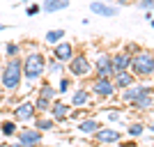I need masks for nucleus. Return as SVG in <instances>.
Listing matches in <instances>:
<instances>
[{"instance_id":"obj_1","label":"nucleus","mask_w":154,"mask_h":147,"mask_svg":"<svg viewBox=\"0 0 154 147\" xmlns=\"http://www.w3.org/2000/svg\"><path fill=\"white\" fill-rule=\"evenodd\" d=\"M23 83V62L21 58H7L2 69H0V85L5 92L9 94H16Z\"/></svg>"},{"instance_id":"obj_2","label":"nucleus","mask_w":154,"mask_h":147,"mask_svg":"<svg viewBox=\"0 0 154 147\" xmlns=\"http://www.w3.org/2000/svg\"><path fill=\"white\" fill-rule=\"evenodd\" d=\"M21 62H23V81H28V85L37 83L39 78L44 76V71H46V58H44V53L30 51Z\"/></svg>"},{"instance_id":"obj_3","label":"nucleus","mask_w":154,"mask_h":147,"mask_svg":"<svg viewBox=\"0 0 154 147\" xmlns=\"http://www.w3.org/2000/svg\"><path fill=\"white\" fill-rule=\"evenodd\" d=\"M129 71L138 78L154 76V53L152 51H136L131 55V67Z\"/></svg>"},{"instance_id":"obj_4","label":"nucleus","mask_w":154,"mask_h":147,"mask_svg":"<svg viewBox=\"0 0 154 147\" xmlns=\"http://www.w3.org/2000/svg\"><path fill=\"white\" fill-rule=\"evenodd\" d=\"M67 69L74 78H85L88 74H92V62L83 53H74V58L67 62Z\"/></svg>"},{"instance_id":"obj_5","label":"nucleus","mask_w":154,"mask_h":147,"mask_svg":"<svg viewBox=\"0 0 154 147\" xmlns=\"http://www.w3.org/2000/svg\"><path fill=\"white\" fill-rule=\"evenodd\" d=\"M90 12L97 16H103V19H113L120 14V5H110L106 0H92L90 2Z\"/></svg>"},{"instance_id":"obj_6","label":"nucleus","mask_w":154,"mask_h":147,"mask_svg":"<svg viewBox=\"0 0 154 147\" xmlns=\"http://www.w3.org/2000/svg\"><path fill=\"white\" fill-rule=\"evenodd\" d=\"M92 92L97 96H101V99H108L117 92L115 83H113V78H97L94 83H92Z\"/></svg>"},{"instance_id":"obj_7","label":"nucleus","mask_w":154,"mask_h":147,"mask_svg":"<svg viewBox=\"0 0 154 147\" xmlns=\"http://www.w3.org/2000/svg\"><path fill=\"white\" fill-rule=\"evenodd\" d=\"M37 117V110H35V103L32 101H21L16 108H14V120L16 122H32Z\"/></svg>"},{"instance_id":"obj_8","label":"nucleus","mask_w":154,"mask_h":147,"mask_svg":"<svg viewBox=\"0 0 154 147\" xmlns=\"http://www.w3.org/2000/svg\"><path fill=\"white\" fill-rule=\"evenodd\" d=\"M16 138H19L21 145H26V147L42 145V131H37V129H19V131H16Z\"/></svg>"},{"instance_id":"obj_9","label":"nucleus","mask_w":154,"mask_h":147,"mask_svg":"<svg viewBox=\"0 0 154 147\" xmlns=\"http://www.w3.org/2000/svg\"><path fill=\"white\" fill-rule=\"evenodd\" d=\"M149 92H152V87H147V85H143V83H134V85H129V87L122 90V101L134 103L136 99H140L143 94H149Z\"/></svg>"},{"instance_id":"obj_10","label":"nucleus","mask_w":154,"mask_h":147,"mask_svg":"<svg viewBox=\"0 0 154 147\" xmlns=\"http://www.w3.org/2000/svg\"><path fill=\"white\" fill-rule=\"evenodd\" d=\"M97 78H110L113 76V64H110V53H99L94 60Z\"/></svg>"},{"instance_id":"obj_11","label":"nucleus","mask_w":154,"mask_h":147,"mask_svg":"<svg viewBox=\"0 0 154 147\" xmlns=\"http://www.w3.org/2000/svg\"><path fill=\"white\" fill-rule=\"evenodd\" d=\"M74 44L71 41H60V44H55L53 46V58L58 60V62H62V64H67L71 58H74Z\"/></svg>"},{"instance_id":"obj_12","label":"nucleus","mask_w":154,"mask_h":147,"mask_svg":"<svg viewBox=\"0 0 154 147\" xmlns=\"http://www.w3.org/2000/svg\"><path fill=\"white\" fill-rule=\"evenodd\" d=\"M110 64H113V74L129 71V67H131V53H127V51L113 53V55H110Z\"/></svg>"},{"instance_id":"obj_13","label":"nucleus","mask_w":154,"mask_h":147,"mask_svg":"<svg viewBox=\"0 0 154 147\" xmlns=\"http://www.w3.org/2000/svg\"><path fill=\"white\" fill-rule=\"evenodd\" d=\"M94 138L99 142H106V145H110V142H117L120 140V131L117 129H106V127H99L97 129Z\"/></svg>"},{"instance_id":"obj_14","label":"nucleus","mask_w":154,"mask_h":147,"mask_svg":"<svg viewBox=\"0 0 154 147\" xmlns=\"http://www.w3.org/2000/svg\"><path fill=\"white\" fill-rule=\"evenodd\" d=\"M113 83H115V87L117 90H124V87H129V85H134L136 83V76L131 74V71H120V74H113Z\"/></svg>"},{"instance_id":"obj_15","label":"nucleus","mask_w":154,"mask_h":147,"mask_svg":"<svg viewBox=\"0 0 154 147\" xmlns=\"http://www.w3.org/2000/svg\"><path fill=\"white\" fill-rule=\"evenodd\" d=\"M69 7V0H44L42 2V12L46 14H55V12H62Z\"/></svg>"},{"instance_id":"obj_16","label":"nucleus","mask_w":154,"mask_h":147,"mask_svg":"<svg viewBox=\"0 0 154 147\" xmlns=\"http://www.w3.org/2000/svg\"><path fill=\"white\" fill-rule=\"evenodd\" d=\"M69 115V106L64 101H53L51 103V117L55 122H64V117Z\"/></svg>"},{"instance_id":"obj_17","label":"nucleus","mask_w":154,"mask_h":147,"mask_svg":"<svg viewBox=\"0 0 154 147\" xmlns=\"http://www.w3.org/2000/svg\"><path fill=\"white\" fill-rule=\"evenodd\" d=\"M64 37H67V32H64L62 28H55V30L46 32L44 41H46V44H51V46H55V44H60V41H64Z\"/></svg>"},{"instance_id":"obj_18","label":"nucleus","mask_w":154,"mask_h":147,"mask_svg":"<svg viewBox=\"0 0 154 147\" xmlns=\"http://www.w3.org/2000/svg\"><path fill=\"white\" fill-rule=\"evenodd\" d=\"M99 127H101V124H99L97 120H83L81 124H78V131H81L83 136H90V133H97Z\"/></svg>"},{"instance_id":"obj_19","label":"nucleus","mask_w":154,"mask_h":147,"mask_svg":"<svg viewBox=\"0 0 154 147\" xmlns=\"http://www.w3.org/2000/svg\"><path fill=\"white\" fill-rule=\"evenodd\" d=\"M152 106H154L152 92H149V94H143L140 99H136V101H134V108H136V110H149Z\"/></svg>"},{"instance_id":"obj_20","label":"nucleus","mask_w":154,"mask_h":147,"mask_svg":"<svg viewBox=\"0 0 154 147\" xmlns=\"http://www.w3.org/2000/svg\"><path fill=\"white\" fill-rule=\"evenodd\" d=\"M35 129L42 131V133H44V131H53V129H55V120H53V117H39V120L35 122Z\"/></svg>"},{"instance_id":"obj_21","label":"nucleus","mask_w":154,"mask_h":147,"mask_svg":"<svg viewBox=\"0 0 154 147\" xmlns=\"http://www.w3.org/2000/svg\"><path fill=\"white\" fill-rule=\"evenodd\" d=\"M88 99H90V92L83 90V87H78L76 92H74V96H71V103H74V106H85Z\"/></svg>"},{"instance_id":"obj_22","label":"nucleus","mask_w":154,"mask_h":147,"mask_svg":"<svg viewBox=\"0 0 154 147\" xmlns=\"http://www.w3.org/2000/svg\"><path fill=\"white\" fill-rule=\"evenodd\" d=\"M46 71H48L51 76H62L64 64H62V62H58V60L53 58V60H48V62H46Z\"/></svg>"},{"instance_id":"obj_23","label":"nucleus","mask_w":154,"mask_h":147,"mask_svg":"<svg viewBox=\"0 0 154 147\" xmlns=\"http://www.w3.org/2000/svg\"><path fill=\"white\" fill-rule=\"evenodd\" d=\"M16 131H19V127H16V122H12V120H5L2 124H0V133L2 136H16Z\"/></svg>"},{"instance_id":"obj_24","label":"nucleus","mask_w":154,"mask_h":147,"mask_svg":"<svg viewBox=\"0 0 154 147\" xmlns=\"http://www.w3.org/2000/svg\"><path fill=\"white\" fill-rule=\"evenodd\" d=\"M51 99H46V96H37V101H35V110L37 113H46V110H51Z\"/></svg>"},{"instance_id":"obj_25","label":"nucleus","mask_w":154,"mask_h":147,"mask_svg":"<svg viewBox=\"0 0 154 147\" xmlns=\"http://www.w3.org/2000/svg\"><path fill=\"white\" fill-rule=\"evenodd\" d=\"M19 53H21L19 44H14V41H7V44H5V55H7V58H19Z\"/></svg>"},{"instance_id":"obj_26","label":"nucleus","mask_w":154,"mask_h":147,"mask_svg":"<svg viewBox=\"0 0 154 147\" xmlns=\"http://www.w3.org/2000/svg\"><path fill=\"white\" fill-rule=\"evenodd\" d=\"M55 94H58V90L53 87V85H48V83L39 87V96H46V99H51V101H53V96H55Z\"/></svg>"},{"instance_id":"obj_27","label":"nucleus","mask_w":154,"mask_h":147,"mask_svg":"<svg viewBox=\"0 0 154 147\" xmlns=\"http://www.w3.org/2000/svg\"><path fill=\"white\" fill-rule=\"evenodd\" d=\"M39 12H42V5H39V2H30V5H26V16H37Z\"/></svg>"},{"instance_id":"obj_28","label":"nucleus","mask_w":154,"mask_h":147,"mask_svg":"<svg viewBox=\"0 0 154 147\" xmlns=\"http://www.w3.org/2000/svg\"><path fill=\"white\" fill-rule=\"evenodd\" d=\"M127 131H129V136H131V138H136V136H140L143 131H145V127H143L140 122H138V124H131V127H129Z\"/></svg>"},{"instance_id":"obj_29","label":"nucleus","mask_w":154,"mask_h":147,"mask_svg":"<svg viewBox=\"0 0 154 147\" xmlns=\"http://www.w3.org/2000/svg\"><path fill=\"white\" fill-rule=\"evenodd\" d=\"M138 9H143V12H154V0H138Z\"/></svg>"},{"instance_id":"obj_30","label":"nucleus","mask_w":154,"mask_h":147,"mask_svg":"<svg viewBox=\"0 0 154 147\" xmlns=\"http://www.w3.org/2000/svg\"><path fill=\"white\" fill-rule=\"evenodd\" d=\"M69 90V78L67 76H60V83H58V94H64Z\"/></svg>"},{"instance_id":"obj_31","label":"nucleus","mask_w":154,"mask_h":147,"mask_svg":"<svg viewBox=\"0 0 154 147\" xmlns=\"http://www.w3.org/2000/svg\"><path fill=\"white\" fill-rule=\"evenodd\" d=\"M120 117H122V115H120L117 110H113V113H108V120H110V122H117V120H120Z\"/></svg>"},{"instance_id":"obj_32","label":"nucleus","mask_w":154,"mask_h":147,"mask_svg":"<svg viewBox=\"0 0 154 147\" xmlns=\"http://www.w3.org/2000/svg\"><path fill=\"white\" fill-rule=\"evenodd\" d=\"M30 2H37V0H16V5H30Z\"/></svg>"},{"instance_id":"obj_33","label":"nucleus","mask_w":154,"mask_h":147,"mask_svg":"<svg viewBox=\"0 0 154 147\" xmlns=\"http://www.w3.org/2000/svg\"><path fill=\"white\" fill-rule=\"evenodd\" d=\"M2 30H7V26H5V23H0V32H2Z\"/></svg>"},{"instance_id":"obj_34","label":"nucleus","mask_w":154,"mask_h":147,"mask_svg":"<svg viewBox=\"0 0 154 147\" xmlns=\"http://www.w3.org/2000/svg\"><path fill=\"white\" fill-rule=\"evenodd\" d=\"M9 147H26V145H21V142H16V145H9Z\"/></svg>"},{"instance_id":"obj_35","label":"nucleus","mask_w":154,"mask_h":147,"mask_svg":"<svg viewBox=\"0 0 154 147\" xmlns=\"http://www.w3.org/2000/svg\"><path fill=\"white\" fill-rule=\"evenodd\" d=\"M117 2H120V5H127V2H129V0H117Z\"/></svg>"},{"instance_id":"obj_36","label":"nucleus","mask_w":154,"mask_h":147,"mask_svg":"<svg viewBox=\"0 0 154 147\" xmlns=\"http://www.w3.org/2000/svg\"><path fill=\"white\" fill-rule=\"evenodd\" d=\"M149 131H152V133H154V122H152V124H149Z\"/></svg>"},{"instance_id":"obj_37","label":"nucleus","mask_w":154,"mask_h":147,"mask_svg":"<svg viewBox=\"0 0 154 147\" xmlns=\"http://www.w3.org/2000/svg\"><path fill=\"white\" fill-rule=\"evenodd\" d=\"M149 26H152V28H154V19H149Z\"/></svg>"},{"instance_id":"obj_38","label":"nucleus","mask_w":154,"mask_h":147,"mask_svg":"<svg viewBox=\"0 0 154 147\" xmlns=\"http://www.w3.org/2000/svg\"><path fill=\"white\" fill-rule=\"evenodd\" d=\"M37 147H42V145H37ZM46 147H48V145H46Z\"/></svg>"},{"instance_id":"obj_39","label":"nucleus","mask_w":154,"mask_h":147,"mask_svg":"<svg viewBox=\"0 0 154 147\" xmlns=\"http://www.w3.org/2000/svg\"><path fill=\"white\" fill-rule=\"evenodd\" d=\"M152 78H154V76H152Z\"/></svg>"}]
</instances>
